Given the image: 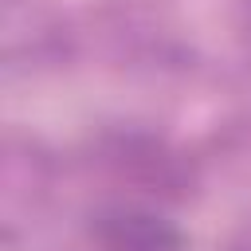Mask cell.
<instances>
[{"label":"cell","instance_id":"1","mask_svg":"<svg viewBox=\"0 0 251 251\" xmlns=\"http://www.w3.org/2000/svg\"><path fill=\"white\" fill-rule=\"evenodd\" d=\"M102 251H184V231L141 204H110L90 224Z\"/></svg>","mask_w":251,"mask_h":251}]
</instances>
